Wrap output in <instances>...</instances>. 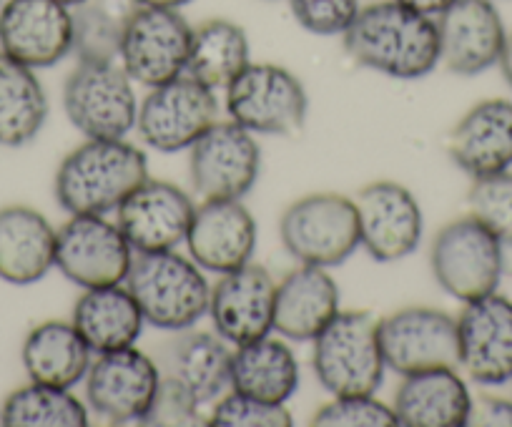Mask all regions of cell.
I'll return each mask as SVG.
<instances>
[{
  "label": "cell",
  "instance_id": "obj_18",
  "mask_svg": "<svg viewBox=\"0 0 512 427\" xmlns=\"http://www.w3.org/2000/svg\"><path fill=\"white\" fill-rule=\"evenodd\" d=\"M194 211V201L179 186L146 179L121 201L116 224L134 252H166L186 242Z\"/></svg>",
  "mask_w": 512,
  "mask_h": 427
},
{
  "label": "cell",
  "instance_id": "obj_36",
  "mask_svg": "<svg viewBox=\"0 0 512 427\" xmlns=\"http://www.w3.org/2000/svg\"><path fill=\"white\" fill-rule=\"evenodd\" d=\"M317 427H395L397 415L392 407L379 402L374 395H344L334 397L319 407L312 417Z\"/></svg>",
  "mask_w": 512,
  "mask_h": 427
},
{
  "label": "cell",
  "instance_id": "obj_1",
  "mask_svg": "<svg viewBox=\"0 0 512 427\" xmlns=\"http://www.w3.org/2000/svg\"><path fill=\"white\" fill-rule=\"evenodd\" d=\"M344 51L359 66L390 78H422L440 63L437 21L397 0H379L359 8L352 26L342 33Z\"/></svg>",
  "mask_w": 512,
  "mask_h": 427
},
{
  "label": "cell",
  "instance_id": "obj_13",
  "mask_svg": "<svg viewBox=\"0 0 512 427\" xmlns=\"http://www.w3.org/2000/svg\"><path fill=\"white\" fill-rule=\"evenodd\" d=\"M191 31L194 28L174 8L141 6L128 26L118 56L123 71L131 76V81L149 88L184 76Z\"/></svg>",
  "mask_w": 512,
  "mask_h": 427
},
{
  "label": "cell",
  "instance_id": "obj_30",
  "mask_svg": "<svg viewBox=\"0 0 512 427\" xmlns=\"http://www.w3.org/2000/svg\"><path fill=\"white\" fill-rule=\"evenodd\" d=\"M48 119V96L26 63L0 51V146H26Z\"/></svg>",
  "mask_w": 512,
  "mask_h": 427
},
{
  "label": "cell",
  "instance_id": "obj_38",
  "mask_svg": "<svg viewBox=\"0 0 512 427\" xmlns=\"http://www.w3.org/2000/svg\"><path fill=\"white\" fill-rule=\"evenodd\" d=\"M294 18L314 36H342L357 18L362 0H289Z\"/></svg>",
  "mask_w": 512,
  "mask_h": 427
},
{
  "label": "cell",
  "instance_id": "obj_6",
  "mask_svg": "<svg viewBox=\"0 0 512 427\" xmlns=\"http://www.w3.org/2000/svg\"><path fill=\"white\" fill-rule=\"evenodd\" d=\"M231 121L251 134L297 136L304 129L309 98L302 81L274 63H249L226 86Z\"/></svg>",
  "mask_w": 512,
  "mask_h": 427
},
{
  "label": "cell",
  "instance_id": "obj_39",
  "mask_svg": "<svg viewBox=\"0 0 512 427\" xmlns=\"http://www.w3.org/2000/svg\"><path fill=\"white\" fill-rule=\"evenodd\" d=\"M467 425L512 427V400H505V397L480 395L477 400H472Z\"/></svg>",
  "mask_w": 512,
  "mask_h": 427
},
{
  "label": "cell",
  "instance_id": "obj_7",
  "mask_svg": "<svg viewBox=\"0 0 512 427\" xmlns=\"http://www.w3.org/2000/svg\"><path fill=\"white\" fill-rule=\"evenodd\" d=\"M63 109L86 139H123L139 119L134 83L116 61H78L63 86Z\"/></svg>",
  "mask_w": 512,
  "mask_h": 427
},
{
  "label": "cell",
  "instance_id": "obj_35",
  "mask_svg": "<svg viewBox=\"0 0 512 427\" xmlns=\"http://www.w3.org/2000/svg\"><path fill=\"white\" fill-rule=\"evenodd\" d=\"M211 427H292V415L282 402L231 392L214 405L209 415Z\"/></svg>",
  "mask_w": 512,
  "mask_h": 427
},
{
  "label": "cell",
  "instance_id": "obj_11",
  "mask_svg": "<svg viewBox=\"0 0 512 427\" xmlns=\"http://www.w3.org/2000/svg\"><path fill=\"white\" fill-rule=\"evenodd\" d=\"M134 249L103 214H73L56 232V267L83 289L126 282Z\"/></svg>",
  "mask_w": 512,
  "mask_h": 427
},
{
  "label": "cell",
  "instance_id": "obj_40",
  "mask_svg": "<svg viewBox=\"0 0 512 427\" xmlns=\"http://www.w3.org/2000/svg\"><path fill=\"white\" fill-rule=\"evenodd\" d=\"M397 3H402V6L412 8V11H417V13H422V16L437 18L440 13H445L447 8L455 3V0H397Z\"/></svg>",
  "mask_w": 512,
  "mask_h": 427
},
{
  "label": "cell",
  "instance_id": "obj_23",
  "mask_svg": "<svg viewBox=\"0 0 512 427\" xmlns=\"http://www.w3.org/2000/svg\"><path fill=\"white\" fill-rule=\"evenodd\" d=\"M339 314V287L324 267L302 264L277 284L274 330L287 340H314Z\"/></svg>",
  "mask_w": 512,
  "mask_h": 427
},
{
  "label": "cell",
  "instance_id": "obj_28",
  "mask_svg": "<svg viewBox=\"0 0 512 427\" xmlns=\"http://www.w3.org/2000/svg\"><path fill=\"white\" fill-rule=\"evenodd\" d=\"M23 367L31 382L51 387H73L91 367V347L73 322L51 319L33 327L23 342Z\"/></svg>",
  "mask_w": 512,
  "mask_h": 427
},
{
  "label": "cell",
  "instance_id": "obj_26",
  "mask_svg": "<svg viewBox=\"0 0 512 427\" xmlns=\"http://www.w3.org/2000/svg\"><path fill=\"white\" fill-rule=\"evenodd\" d=\"M472 395L450 367L407 375L397 387V422L405 427H465Z\"/></svg>",
  "mask_w": 512,
  "mask_h": 427
},
{
  "label": "cell",
  "instance_id": "obj_25",
  "mask_svg": "<svg viewBox=\"0 0 512 427\" xmlns=\"http://www.w3.org/2000/svg\"><path fill=\"white\" fill-rule=\"evenodd\" d=\"M56 267V229L41 211L13 204L0 209V279L8 284L38 282Z\"/></svg>",
  "mask_w": 512,
  "mask_h": 427
},
{
  "label": "cell",
  "instance_id": "obj_15",
  "mask_svg": "<svg viewBox=\"0 0 512 427\" xmlns=\"http://www.w3.org/2000/svg\"><path fill=\"white\" fill-rule=\"evenodd\" d=\"M359 239L377 262H397L420 247L422 209L415 194L397 181H374L354 199Z\"/></svg>",
  "mask_w": 512,
  "mask_h": 427
},
{
  "label": "cell",
  "instance_id": "obj_14",
  "mask_svg": "<svg viewBox=\"0 0 512 427\" xmlns=\"http://www.w3.org/2000/svg\"><path fill=\"white\" fill-rule=\"evenodd\" d=\"M159 385V365L136 347L103 352L86 372L88 405L113 425H139L141 417L149 412Z\"/></svg>",
  "mask_w": 512,
  "mask_h": 427
},
{
  "label": "cell",
  "instance_id": "obj_3",
  "mask_svg": "<svg viewBox=\"0 0 512 427\" xmlns=\"http://www.w3.org/2000/svg\"><path fill=\"white\" fill-rule=\"evenodd\" d=\"M126 289L134 294L146 322L166 332L194 327L209 312V282L199 264L176 254V249L134 257Z\"/></svg>",
  "mask_w": 512,
  "mask_h": 427
},
{
  "label": "cell",
  "instance_id": "obj_21",
  "mask_svg": "<svg viewBox=\"0 0 512 427\" xmlns=\"http://www.w3.org/2000/svg\"><path fill=\"white\" fill-rule=\"evenodd\" d=\"M186 244L201 269L226 274L251 262L256 222L241 199H204L196 206Z\"/></svg>",
  "mask_w": 512,
  "mask_h": 427
},
{
  "label": "cell",
  "instance_id": "obj_16",
  "mask_svg": "<svg viewBox=\"0 0 512 427\" xmlns=\"http://www.w3.org/2000/svg\"><path fill=\"white\" fill-rule=\"evenodd\" d=\"M0 51L28 68H51L73 53L71 6L61 0H6L0 8Z\"/></svg>",
  "mask_w": 512,
  "mask_h": 427
},
{
  "label": "cell",
  "instance_id": "obj_32",
  "mask_svg": "<svg viewBox=\"0 0 512 427\" xmlns=\"http://www.w3.org/2000/svg\"><path fill=\"white\" fill-rule=\"evenodd\" d=\"M139 8V0H81L71 6L73 53L78 61H116Z\"/></svg>",
  "mask_w": 512,
  "mask_h": 427
},
{
  "label": "cell",
  "instance_id": "obj_8",
  "mask_svg": "<svg viewBox=\"0 0 512 427\" xmlns=\"http://www.w3.org/2000/svg\"><path fill=\"white\" fill-rule=\"evenodd\" d=\"M432 274L460 302L497 292L502 279V242L475 217H460L442 227L432 242Z\"/></svg>",
  "mask_w": 512,
  "mask_h": 427
},
{
  "label": "cell",
  "instance_id": "obj_43",
  "mask_svg": "<svg viewBox=\"0 0 512 427\" xmlns=\"http://www.w3.org/2000/svg\"><path fill=\"white\" fill-rule=\"evenodd\" d=\"M61 3H66V6H76V3H81V0H61Z\"/></svg>",
  "mask_w": 512,
  "mask_h": 427
},
{
  "label": "cell",
  "instance_id": "obj_19",
  "mask_svg": "<svg viewBox=\"0 0 512 427\" xmlns=\"http://www.w3.org/2000/svg\"><path fill=\"white\" fill-rule=\"evenodd\" d=\"M460 367L480 385L512 380V302L492 292L465 302L457 317Z\"/></svg>",
  "mask_w": 512,
  "mask_h": 427
},
{
  "label": "cell",
  "instance_id": "obj_10",
  "mask_svg": "<svg viewBox=\"0 0 512 427\" xmlns=\"http://www.w3.org/2000/svg\"><path fill=\"white\" fill-rule=\"evenodd\" d=\"M384 362L397 375L460 367L457 319L442 309L407 307L379 319Z\"/></svg>",
  "mask_w": 512,
  "mask_h": 427
},
{
  "label": "cell",
  "instance_id": "obj_27",
  "mask_svg": "<svg viewBox=\"0 0 512 427\" xmlns=\"http://www.w3.org/2000/svg\"><path fill=\"white\" fill-rule=\"evenodd\" d=\"M78 335L86 340L91 352H116L134 347L144 330V312L134 294L121 284L86 289L73 307L71 317Z\"/></svg>",
  "mask_w": 512,
  "mask_h": 427
},
{
  "label": "cell",
  "instance_id": "obj_33",
  "mask_svg": "<svg viewBox=\"0 0 512 427\" xmlns=\"http://www.w3.org/2000/svg\"><path fill=\"white\" fill-rule=\"evenodd\" d=\"M0 425L6 427H86L88 410L66 387L31 382L18 387L0 407Z\"/></svg>",
  "mask_w": 512,
  "mask_h": 427
},
{
  "label": "cell",
  "instance_id": "obj_42",
  "mask_svg": "<svg viewBox=\"0 0 512 427\" xmlns=\"http://www.w3.org/2000/svg\"><path fill=\"white\" fill-rule=\"evenodd\" d=\"M141 6H151V8H174V11H179V8L189 6V3H194V0H139Z\"/></svg>",
  "mask_w": 512,
  "mask_h": 427
},
{
  "label": "cell",
  "instance_id": "obj_41",
  "mask_svg": "<svg viewBox=\"0 0 512 427\" xmlns=\"http://www.w3.org/2000/svg\"><path fill=\"white\" fill-rule=\"evenodd\" d=\"M500 68H502V76H505V81L510 83V88H512V33L510 36H507V41H505V48H502V56H500Z\"/></svg>",
  "mask_w": 512,
  "mask_h": 427
},
{
  "label": "cell",
  "instance_id": "obj_22",
  "mask_svg": "<svg viewBox=\"0 0 512 427\" xmlns=\"http://www.w3.org/2000/svg\"><path fill=\"white\" fill-rule=\"evenodd\" d=\"M450 159L472 179L512 169V103L487 98L472 106L447 141Z\"/></svg>",
  "mask_w": 512,
  "mask_h": 427
},
{
  "label": "cell",
  "instance_id": "obj_29",
  "mask_svg": "<svg viewBox=\"0 0 512 427\" xmlns=\"http://www.w3.org/2000/svg\"><path fill=\"white\" fill-rule=\"evenodd\" d=\"M231 387L267 402H287L299 387V362L282 340L259 337L231 352Z\"/></svg>",
  "mask_w": 512,
  "mask_h": 427
},
{
  "label": "cell",
  "instance_id": "obj_9",
  "mask_svg": "<svg viewBox=\"0 0 512 427\" xmlns=\"http://www.w3.org/2000/svg\"><path fill=\"white\" fill-rule=\"evenodd\" d=\"M219 101L214 88L204 86L191 76H179L151 88L139 106L141 139L161 154L191 149L206 129L216 124Z\"/></svg>",
  "mask_w": 512,
  "mask_h": 427
},
{
  "label": "cell",
  "instance_id": "obj_44",
  "mask_svg": "<svg viewBox=\"0 0 512 427\" xmlns=\"http://www.w3.org/2000/svg\"><path fill=\"white\" fill-rule=\"evenodd\" d=\"M490 3H495V6H497V3H502V0H490Z\"/></svg>",
  "mask_w": 512,
  "mask_h": 427
},
{
  "label": "cell",
  "instance_id": "obj_37",
  "mask_svg": "<svg viewBox=\"0 0 512 427\" xmlns=\"http://www.w3.org/2000/svg\"><path fill=\"white\" fill-rule=\"evenodd\" d=\"M199 402L191 397L189 390L179 385V382L161 377V385L156 390L154 402H151L149 412L141 417L139 425L144 427H196L209 425V417H201Z\"/></svg>",
  "mask_w": 512,
  "mask_h": 427
},
{
  "label": "cell",
  "instance_id": "obj_5",
  "mask_svg": "<svg viewBox=\"0 0 512 427\" xmlns=\"http://www.w3.org/2000/svg\"><path fill=\"white\" fill-rule=\"evenodd\" d=\"M279 234L284 249L294 259L324 269L347 262L357 247H362L357 206L352 199L332 191L294 201L282 214Z\"/></svg>",
  "mask_w": 512,
  "mask_h": 427
},
{
  "label": "cell",
  "instance_id": "obj_17",
  "mask_svg": "<svg viewBox=\"0 0 512 427\" xmlns=\"http://www.w3.org/2000/svg\"><path fill=\"white\" fill-rule=\"evenodd\" d=\"M274 297L277 282L262 264L246 262L221 274L209 299L216 335L236 347L267 337L274 330Z\"/></svg>",
  "mask_w": 512,
  "mask_h": 427
},
{
  "label": "cell",
  "instance_id": "obj_31",
  "mask_svg": "<svg viewBox=\"0 0 512 427\" xmlns=\"http://www.w3.org/2000/svg\"><path fill=\"white\" fill-rule=\"evenodd\" d=\"M249 38L236 23L211 18L191 31L186 76L209 88H226L249 66Z\"/></svg>",
  "mask_w": 512,
  "mask_h": 427
},
{
  "label": "cell",
  "instance_id": "obj_34",
  "mask_svg": "<svg viewBox=\"0 0 512 427\" xmlns=\"http://www.w3.org/2000/svg\"><path fill=\"white\" fill-rule=\"evenodd\" d=\"M470 217H475L482 227L490 229L502 244H512V174L480 176L472 179L467 194Z\"/></svg>",
  "mask_w": 512,
  "mask_h": 427
},
{
  "label": "cell",
  "instance_id": "obj_2",
  "mask_svg": "<svg viewBox=\"0 0 512 427\" xmlns=\"http://www.w3.org/2000/svg\"><path fill=\"white\" fill-rule=\"evenodd\" d=\"M149 179L144 151L123 139H88L61 161L56 199L68 214H106Z\"/></svg>",
  "mask_w": 512,
  "mask_h": 427
},
{
  "label": "cell",
  "instance_id": "obj_12",
  "mask_svg": "<svg viewBox=\"0 0 512 427\" xmlns=\"http://www.w3.org/2000/svg\"><path fill=\"white\" fill-rule=\"evenodd\" d=\"M259 169V144L236 121H216L191 146V184L201 199H241L256 184Z\"/></svg>",
  "mask_w": 512,
  "mask_h": 427
},
{
  "label": "cell",
  "instance_id": "obj_24",
  "mask_svg": "<svg viewBox=\"0 0 512 427\" xmlns=\"http://www.w3.org/2000/svg\"><path fill=\"white\" fill-rule=\"evenodd\" d=\"M159 370L189 390L199 405H206L231 385V350L224 337L186 327L161 347Z\"/></svg>",
  "mask_w": 512,
  "mask_h": 427
},
{
  "label": "cell",
  "instance_id": "obj_4",
  "mask_svg": "<svg viewBox=\"0 0 512 427\" xmlns=\"http://www.w3.org/2000/svg\"><path fill=\"white\" fill-rule=\"evenodd\" d=\"M312 367L334 397L374 395L382 387L384 362L379 319L367 309H349L314 337Z\"/></svg>",
  "mask_w": 512,
  "mask_h": 427
},
{
  "label": "cell",
  "instance_id": "obj_20",
  "mask_svg": "<svg viewBox=\"0 0 512 427\" xmlns=\"http://www.w3.org/2000/svg\"><path fill=\"white\" fill-rule=\"evenodd\" d=\"M440 33V61L457 76H477L495 66L507 33L495 3L455 0L435 18Z\"/></svg>",
  "mask_w": 512,
  "mask_h": 427
}]
</instances>
